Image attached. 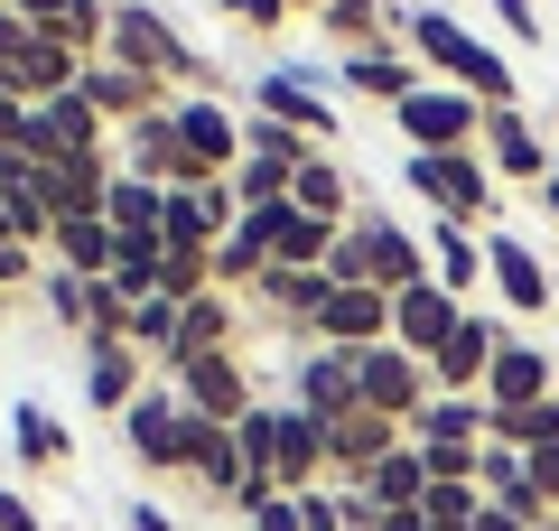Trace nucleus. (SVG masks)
Wrapping results in <instances>:
<instances>
[{
    "label": "nucleus",
    "mask_w": 559,
    "mask_h": 531,
    "mask_svg": "<svg viewBox=\"0 0 559 531\" xmlns=\"http://www.w3.org/2000/svg\"><path fill=\"white\" fill-rule=\"evenodd\" d=\"M205 354H234V298H224V290H205V298H187V308H178L168 374H178V364H205Z\"/></svg>",
    "instance_id": "393cba45"
},
{
    "label": "nucleus",
    "mask_w": 559,
    "mask_h": 531,
    "mask_svg": "<svg viewBox=\"0 0 559 531\" xmlns=\"http://www.w3.org/2000/svg\"><path fill=\"white\" fill-rule=\"evenodd\" d=\"M10 10H20L28 28H47V20H57V10H66V0H10Z\"/></svg>",
    "instance_id": "de8ad7c7"
},
{
    "label": "nucleus",
    "mask_w": 559,
    "mask_h": 531,
    "mask_svg": "<svg viewBox=\"0 0 559 531\" xmlns=\"http://www.w3.org/2000/svg\"><path fill=\"white\" fill-rule=\"evenodd\" d=\"M121 438H131V457L150 475H187V438H197V411L178 401V382L168 392H140L131 411H121Z\"/></svg>",
    "instance_id": "39448f33"
},
{
    "label": "nucleus",
    "mask_w": 559,
    "mask_h": 531,
    "mask_svg": "<svg viewBox=\"0 0 559 531\" xmlns=\"http://www.w3.org/2000/svg\"><path fill=\"white\" fill-rule=\"evenodd\" d=\"M429 280H439L448 298H466L485 280V234H466V224L439 215V234H429Z\"/></svg>",
    "instance_id": "2f4dec72"
},
{
    "label": "nucleus",
    "mask_w": 559,
    "mask_h": 531,
    "mask_svg": "<svg viewBox=\"0 0 559 531\" xmlns=\"http://www.w3.org/2000/svg\"><path fill=\"white\" fill-rule=\"evenodd\" d=\"M392 448H401V429H392V420H373V411L326 420V475H336V485H355V475H364V467H382Z\"/></svg>",
    "instance_id": "aec40b11"
},
{
    "label": "nucleus",
    "mask_w": 559,
    "mask_h": 531,
    "mask_svg": "<svg viewBox=\"0 0 559 531\" xmlns=\"http://www.w3.org/2000/svg\"><path fill=\"white\" fill-rule=\"evenodd\" d=\"M242 28H261V38H280V28H289V0H252V10H242Z\"/></svg>",
    "instance_id": "79ce46f5"
},
{
    "label": "nucleus",
    "mask_w": 559,
    "mask_h": 531,
    "mask_svg": "<svg viewBox=\"0 0 559 531\" xmlns=\"http://www.w3.org/2000/svg\"><path fill=\"white\" fill-rule=\"evenodd\" d=\"M112 224L103 215H84V224H57V243H47V252H57V271H75V280H112Z\"/></svg>",
    "instance_id": "473e14b6"
},
{
    "label": "nucleus",
    "mask_w": 559,
    "mask_h": 531,
    "mask_svg": "<svg viewBox=\"0 0 559 531\" xmlns=\"http://www.w3.org/2000/svg\"><path fill=\"white\" fill-rule=\"evenodd\" d=\"M299 411H318V420H345V411H364V354H345V345H299Z\"/></svg>",
    "instance_id": "9d476101"
},
{
    "label": "nucleus",
    "mask_w": 559,
    "mask_h": 531,
    "mask_svg": "<svg viewBox=\"0 0 559 531\" xmlns=\"http://www.w3.org/2000/svg\"><path fill=\"white\" fill-rule=\"evenodd\" d=\"M411 187H419V205L429 215H448V224H466V234H495V168H485L476 150H411Z\"/></svg>",
    "instance_id": "7ed1b4c3"
},
{
    "label": "nucleus",
    "mask_w": 559,
    "mask_h": 531,
    "mask_svg": "<svg viewBox=\"0 0 559 531\" xmlns=\"http://www.w3.org/2000/svg\"><path fill=\"white\" fill-rule=\"evenodd\" d=\"M382 20L401 28V47L419 57L429 84H457V94H476L485 113H513V66H503L485 38H466L448 10H382Z\"/></svg>",
    "instance_id": "f257e3e1"
},
{
    "label": "nucleus",
    "mask_w": 559,
    "mask_h": 531,
    "mask_svg": "<svg viewBox=\"0 0 559 531\" xmlns=\"http://www.w3.org/2000/svg\"><path fill=\"white\" fill-rule=\"evenodd\" d=\"M178 401L197 420H224V429H234L261 392H252V374H242V354H205V364H178Z\"/></svg>",
    "instance_id": "ddd939ff"
},
{
    "label": "nucleus",
    "mask_w": 559,
    "mask_h": 531,
    "mask_svg": "<svg viewBox=\"0 0 559 531\" xmlns=\"http://www.w3.org/2000/svg\"><path fill=\"white\" fill-rule=\"evenodd\" d=\"M373 531H429V512H419V504L411 512H373Z\"/></svg>",
    "instance_id": "a18cd8bd"
},
{
    "label": "nucleus",
    "mask_w": 559,
    "mask_h": 531,
    "mask_svg": "<svg viewBox=\"0 0 559 531\" xmlns=\"http://www.w3.org/2000/svg\"><path fill=\"white\" fill-rule=\"evenodd\" d=\"M0 531H47V522L28 512V494H10V485H0Z\"/></svg>",
    "instance_id": "37998d69"
},
{
    "label": "nucleus",
    "mask_w": 559,
    "mask_h": 531,
    "mask_svg": "<svg viewBox=\"0 0 559 531\" xmlns=\"http://www.w3.org/2000/svg\"><path fill=\"white\" fill-rule=\"evenodd\" d=\"M540 205H550V215H559V158H550V177H540Z\"/></svg>",
    "instance_id": "8fccbe9b"
},
{
    "label": "nucleus",
    "mask_w": 559,
    "mask_h": 531,
    "mask_svg": "<svg viewBox=\"0 0 559 531\" xmlns=\"http://www.w3.org/2000/svg\"><path fill=\"white\" fill-rule=\"evenodd\" d=\"M252 298L280 317V327H299V335H308V327H318V308L336 298V280H326V271H289V261H271V271L252 280Z\"/></svg>",
    "instance_id": "4be33fe9"
},
{
    "label": "nucleus",
    "mask_w": 559,
    "mask_h": 531,
    "mask_svg": "<svg viewBox=\"0 0 559 531\" xmlns=\"http://www.w3.org/2000/svg\"><path fill=\"white\" fill-rule=\"evenodd\" d=\"M271 475L280 494H308L326 475V420L299 411V401H280V429H271Z\"/></svg>",
    "instance_id": "dca6fc26"
},
{
    "label": "nucleus",
    "mask_w": 559,
    "mask_h": 531,
    "mask_svg": "<svg viewBox=\"0 0 559 531\" xmlns=\"http://www.w3.org/2000/svg\"><path fill=\"white\" fill-rule=\"evenodd\" d=\"M131 531H168V504H131Z\"/></svg>",
    "instance_id": "09e8293b"
},
{
    "label": "nucleus",
    "mask_w": 559,
    "mask_h": 531,
    "mask_svg": "<svg viewBox=\"0 0 559 531\" xmlns=\"http://www.w3.org/2000/svg\"><path fill=\"white\" fill-rule=\"evenodd\" d=\"M522 401H550V354L522 345V335H503L495 374H485V411H522Z\"/></svg>",
    "instance_id": "b1692460"
},
{
    "label": "nucleus",
    "mask_w": 559,
    "mask_h": 531,
    "mask_svg": "<svg viewBox=\"0 0 559 531\" xmlns=\"http://www.w3.org/2000/svg\"><path fill=\"white\" fill-rule=\"evenodd\" d=\"M140 392H150L140 382V345H84V401L94 411H131Z\"/></svg>",
    "instance_id": "c85d7f7f"
},
{
    "label": "nucleus",
    "mask_w": 559,
    "mask_h": 531,
    "mask_svg": "<svg viewBox=\"0 0 559 531\" xmlns=\"http://www.w3.org/2000/svg\"><path fill=\"white\" fill-rule=\"evenodd\" d=\"M242 531H299V504L280 494V504H261V512H252V522H242Z\"/></svg>",
    "instance_id": "c03bdc74"
},
{
    "label": "nucleus",
    "mask_w": 559,
    "mask_h": 531,
    "mask_svg": "<svg viewBox=\"0 0 559 531\" xmlns=\"http://www.w3.org/2000/svg\"><path fill=\"white\" fill-rule=\"evenodd\" d=\"M299 345H345V354L392 345V298H382V290H336V298L318 308V327L299 335Z\"/></svg>",
    "instance_id": "f8f14e48"
},
{
    "label": "nucleus",
    "mask_w": 559,
    "mask_h": 531,
    "mask_svg": "<svg viewBox=\"0 0 559 531\" xmlns=\"http://www.w3.org/2000/svg\"><path fill=\"white\" fill-rule=\"evenodd\" d=\"M457 327H466V298H448L439 280H419V290H401V298H392V345H401V354H419V364H439Z\"/></svg>",
    "instance_id": "1a4fd4ad"
},
{
    "label": "nucleus",
    "mask_w": 559,
    "mask_h": 531,
    "mask_svg": "<svg viewBox=\"0 0 559 531\" xmlns=\"http://www.w3.org/2000/svg\"><path fill=\"white\" fill-rule=\"evenodd\" d=\"M10 438H20V467H28V475H47V467L75 457V429H66L47 401H20V411H10Z\"/></svg>",
    "instance_id": "7c9ffc66"
},
{
    "label": "nucleus",
    "mask_w": 559,
    "mask_h": 531,
    "mask_svg": "<svg viewBox=\"0 0 559 531\" xmlns=\"http://www.w3.org/2000/svg\"><path fill=\"white\" fill-rule=\"evenodd\" d=\"M495 20H503V28H513V38H522V47H540V10H532V0H495Z\"/></svg>",
    "instance_id": "ea45409f"
},
{
    "label": "nucleus",
    "mask_w": 559,
    "mask_h": 531,
    "mask_svg": "<svg viewBox=\"0 0 559 531\" xmlns=\"http://www.w3.org/2000/svg\"><path fill=\"white\" fill-rule=\"evenodd\" d=\"M187 475H197L205 504H242V438L224 429V420H197V438H187Z\"/></svg>",
    "instance_id": "412c9836"
},
{
    "label": "nucleus",
    "mask_w": 559,
    "mask_h": 531,
    "mask_svg": "<svg viewBox=\"0 0 559 531\" xmlns=\"http://www.w3.org/2000/svg\"><path fill=\"white\" fill-rule=\"evenodd\" d=\"M532 485H540V504H559V438H550V448H532Z\"/></svg>",
    "instance_id": "a19ab883"
},
{
    "label": "nucleus",
    "mask_w": 559,
    "mask_h": 531,
    "mask_svg": "<svg viewBox=\"0 0 559 531\" xmlns=\"http://www.w3.org/2000/svg\"><path fill=\"white\" fill-rule=\"evenodd\" d=\"M429 392H439V382H429L419 354H401V345H373V354H364V411H373V420L411 429V420L429 411Z\"/></svg>",
    "instance_id": "6e6552de"
},
{
    "label": "nucleus",
    "mask_w": 559,
    "mask_h": 531,
    "mask_svg": "<svg viewBox=\"0 0 559 531\" xmlns=\"http://www.w3.org/2000/svg\"><path fill=\"white\" fill-rule=\"evenodd\" d=\"M326 280H336V290H382V298H401V290H419V280H429V243L401 234L392 215H373V205H364V215L336 234Z\"/></svg>",
    "instance_id": "f03ea898"
},
{
    "label": "nucleus",
    "mask_w": 559,
    "mask_h": 531,
    "mask_svg": "<svg viewBox=\"0 0 559 531\" xmlns=\"http://www.w3.org/2000/svg\"><path fill=\"white\" fill-rule=\"evenodd\" d=\"M168 121H178V150L197 158V177H234L242 168V113L224 94H178Z\"/></svg>",
    "instance_id": "423d86ee"
},
{
    "label": "nucleus",
    "mask_w": 559,
    "mask_h": 531,
    "mask_svg": "<svg viewBox=\"0 0 559 531\" xmlns=\"http://www.w3.org/2000/svg\"><path fill=\"white\" fill-rule=\"evenodd\" d=\"M318 28L326 38H364V47H382L373 28H382V0H318Z\"/></svg>",
    "instance_id": "e433bc0d"
},
{
    "label": "nucleus",
    "mask_w": 559,
    "mask_h": 531,
    "mask_svg": "<svg viewBox=\"0 0 559 531\" xmlns=\"http://www.w3.org/2000/svg\"><path fill=\"white\" fill-rule=\"evenodd\" d=\"M28 38V20H20V10H10V0H0V57H10V47H20Z\"/></svg>",
    "instance_id": "49530a36"
},
{
    "label": "nucleus",
    "mask_w": 559,
    "mask_h": 531,
    "mask_svg": "<svg viewBox=\"0 0 559 531\" xmlns=\"http://www.w3.org/2000/svg\"><path fill=\"white\" fill-rule=\"evenodd\" d=\"M411 448H485V401H457V392H429V411L411 420Z\"/></svg>",
    "instance_id": "c756f323"
},
{
    "label": "nucleus",
    "mask_w": 559,
    "mask_h": 531,
    "mask_svg": "<svg viewBox=\"0 0 559 531\" xmlns=\"http://www.w3.org/2000/svg\"><path fill=\"white\" fill-rule=\"evenodd\" d=\"M271 261H289V271H326V261H336V224L280 205V252H271Z\"/></svg>",
    "instance_id": "f704fd0d"
},
{
    "label": "nucleus",
    "mask_w": 559,
    "mask_h": 531,
    "mask_svg": "<svg viewBox=\"0 0 559 531\" xmlns=\"http://www.w3.org/2000/svg\"><path fill=\"white\" fill-rule=\"evenodd\" d=\"M271 252H280V205H242L234 234L215 243V290H252L271 271Z\"/></svg>",
    "instance_id": "f3484780"
},
{
    "label": "nucleus",
    "mask_w": 559,
    "mask_h": 531,
    "mask_svg": "<svg viewBox=\"0 0 559 531\" xmlns=\"http://www.w3.org/2000/svg\"><path fill=\"white\" fill-rule=\"evenodd\" d=\"M289 10H318V0H289Z\"/></svg>",
    "instance_id": "3c124183"
},
{
    "label": "nucleus",
    "mask_w": 559,
    "mask_h": 531,
    "mask_svg": "<svg viewBox=\"0 0 559 531\" xmlns=\"http://www.w3.org/2000/svg\"><path fill=\"white\" fill-rule=\"evenodd\" d=\"M252 103H261V121H289L299 140H326V131H336V113L318 103V84H308L299 66H271V75L252 84Z\"/></svg>",
    "instance_id": "6ab92c4d"
},
{
    "label": "nucleus",
    "mask_w": 559,
    "mask_h": 531,
    "mask_svg": "<svg viewBox=\"0 0 559 531\" xmlns=\"http://www.w3.org/2000/svg\"><path fill=\"white\" fill-rule=\"evenodd\" d=\"M94 150H121L112 140V121L94 113L84 94H47V103H28V158H94Z\"/></svg>",
    "instance_id": "0eeeda50"
},
{
    "label": "nucleus",
    "mask_w": 559,
    "mask_h": 531,
    "mask_svg": "<svg viewBox=\"0 0 559 531\" xmlns=\"http://www.w3.org/2000/svg\"><path fill=\"white\" fill-rule=\"evenodd\" d=\"M159 271H168V243H159V234H121V243H112V280H103V290H112L121 308H150V298H159Z\"/></svg>",
    "instance_id": "cd10ccee"
},
{
    "label": "nucleus",
    "mask_w": 559,
    "mask_h": 531,
    "mask_svg": "<svg viewBox=\"0 0 559 531\" xmlns=\"http://www.w3.org/2000/svg\"><path fill=\"white\" fill-rule=\"evenodd\" d=\"M485 168H495V177H522V187L550 177V150H540V131L522 121V103H513V113H485Z\"/></svg>",
    "instance_id": "5701e85b"
},
{
    "label": "nucleus",
    "mask_w": 559,
    "mask_h": 531,
    "mask_svg": "<svg viewBox=\"0 0 559 531\" xmlns=\"http://www.w3.org/2000/svg\"><path fill=\"white\" fill-rule=\"evenodd\" d=\"M355 494H364L373 512H411V504H429V457H419L411 438H401V448L382 457V467H364V475H355Z\"/></svg>",
    "instance_id": "a878e982"
},
{
    "label": "nucleus",
    "mask_w": 559,
    "mask_h": 531,
    "mask_svg": "<svg viewBox=\"0 0 559 531\" xmlns=\"http://www.w3.org/2000/svg\"><path fill=\"white\" fill-rule=\"evenodd\" d=\"M485 280H495V298L513 317H540L559 298V280L540 271V252H532V243H513V234H485Z\"/></svg>",
    "instance_id": "4468645a"
},
{
    "label": "nucleus",
    "mask_w": 559,
    "mask_h": 531,
    "mask_svg": "<svg viewBox=\"0 0 559 531\" xmlns=\"http://www.w3.org/2000/svg\"><path fill=\"white\" fill-rule=\"evenodd\" d=\"M336 75L355 84V94H373V103H411L419 84H429V75H419V57H411L401 38H382V47H345Z\"/></svg>",
    "instance_id": "a211bd4d"
},
{
    "label": "nucleus",
    "mask_w": 559,
    "mask_h": 531,
    "mask_svg": "<svg viewBox=\"0 0 559 531\" xmlns=\"http://www.w3.org/2000/svg\"><path fill=\"white\" fill-rule=\"evenodd\" d=\"M392 121L411 150H476L485 140V103L457 94V84H419L411 103H392Z\"/></svg>",
    "instance_id": "20e7f679"
},
{
    "label": "nucleus",
    "mask_w": 559,
    "mask_h": 531,
    "mask_svg": "<svg viewBox=\"0 0 559 531\" xmlns=\"http://www.w3.org/2000/svg\"><path fill=\"white\" fill-rule=\"evenodd\" d=\"M159 215H168V187H159V177H131V168H121L112 197H103V224H112V234H159Z\"/></svg>",
    "instance_id": "72a5a7b5"
},
{
    "label": "nucleus",
    "mask_w": 559,
    "mask_h": 531,
    "mask_svg": "<svg viewBox=\"0 0 559 531\" xmlns=\"http://www.w3.org/2000/svg\"><path fill=\"white\" fill-rule=\"evenodd\" d=\"M75 75H84V57H66L47 28H28L10 57H0V94L10 103H47V94H75Z\"/></svg>",
    "instance_id": "9b49d317"
},
{
    "label": "nucleus",
    "mask_w": 559,
    "mask_h": 531,
    "mask_svg": "<svg viewBox=\"0 0 559 531\" xmlns=\"http://www.w3.org/2000/svg\"><path fill=\"white\" fill-rule=\"evenodd\" d=\"M289 205H299V215H318V224H336V234H345V224L364 215V205H355V177H345V168H336L326 150L308 158L299 177H289Z\"/></svg>",
    "instance_id": "bb28decb"
},
{
    "label": "nucleus",
    "mask_w": 559,
    "mask_h": 531,
    "mask_svg": "<svg viewBox=\"0 0 559 531\" xmlns=\"http://www.w3.org/2000/svg\"><path fill=\"white\" fill-rule=\"evenodd\" d=\"M495 354H503V327L466 308V327L448 335V354L429 364V382H439V392H457V401H485V374H495Z\"/></svg>",
    "instance_id": "2eb2a0df"
},
{
    "label": "nucleus",
    "mask_w": 559,
    "mask_h": 531,
    "mask_svg": "<svg viewBox=\"0 0 559 531\" xmlns=\"http://www.w3.org/2000/svg\"><path fill=\"white\" fill-rule=\"evenodd\" d=\"M289 504H299V531H345V494L308 485V494H289Z\"/></svg>",
    "instance_id": "4c0bfd02"
},
{
    "label": "nucleus",
    "mask_w": 559,
    "mask_h": 531,
    "mask_svg": "<svg viewBox=\"0 0 559 531\" xmlns=\"http://www.w3.org/2000/svg\"><path fill=\"white\" fill-rule=\"evenodd\" d=\"M38 290H47V308H57L66 327H75V335H94V308H103V280H75V271H57V261H47V271H38Z\"/></svg>",
    "instance_id": "c9c22d12"
},
{
    "label": "nucleus",
    "mask_w": 559,
    "mask_h": 531,
    "mask_svg": "<svg viewBox=\"0 0 559 531\" xmlns=\"http://www.w3.org/2000/svg\"><path fill=\"white\" fill-rule=\"evenodd\" d=\"M28 280H38V252H28V243H10V234H0V290H28Z\"/></svg>",
    "instance_id": "58836bf2"
}]
</instances>
